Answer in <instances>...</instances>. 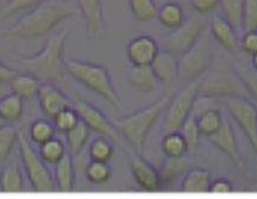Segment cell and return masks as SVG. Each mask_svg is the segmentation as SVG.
<instances>
[{
  "label": "cell",
  "mask_w": 257,
  "mask_h": 199,
  "mask_svg": "<svg viewBox=\"0 0 257 199\" xmlns=\"http://www.w3.org/2000/svg\"><path fill=\"white\" fill-rule=\"evenodd\" d=\"M78 6L64 0H46L41 5L19 17L8 29L9 36L17 38H36L46 36L56 25L75 16Z\"/></svg>",
  "instance_id": "1"
},
{
  "label": "cell",
  "mask_w": 257,
  "mask_h": 199,
  "mask_svg": "<svg viewBox=\"0 0 257 199\" xmlns=\"http://www.w3.org/2000/svg\"><path fill=\"white\" fill-rule=\"evenodd\" d=\"M73 28H67L48 38L42 49L32 55L18 56L17 60L29 74L41 82H59L66 74L64 48Z\"/></svg>",
  "instance_id": "2"
},
{
  "label": "cell",
  "mask_w": 257,
  "mask_h": 199,
  "mask_svg": "<svg viewBox=\"0 0 257 199\" xmlns=\"http://www.w3.org/2000/svg\"><path fill=\"white\" fill-rule=\"evenodd\" d=\"M170 98L172 97L166 95V97L157 99L152 104L147 105L146 108L140 109L113 122L118 133L130 143L135 153L142 155L148 136L159 118L165 114Z\"/></svg>",
  "instance_id": "3"
},
{
  "label": "cell",
  "mask_w": 257,
  "mask_h": 199,
  "mask_svg": "<svg viewBox=\"0 0 257 199\" xmlns=\"http://www.w3.org/2000/svg\"><path fill=\"white\" fill-rule=\"evenodd\" d=\"M67 73L89 91L100 95L111 107L117 110L121 109L120 99L118 97L112 78L105 66L88 61L66 59Z\"/></svg>",
  "instance_id": "4"
},
{
  "label": "cell",
  "mask_w": 257,
  "mask_h": 199,
  "mask_svg": "<svg viewBox=\"0 0 257 199\" xmlns=\"http://www.w3.org/2000/svg\"><path fill=\"white\" fill-rule=\"evenodd\" d=\"M199 95L218 99L248 98V91L232 66L220 63L199 80Z\"/></svg>",
  "instance_id": "5"
},
{
  "label": "cell",
  "mask_w": 257,
  "mask_h": 199,
  "mask_svg": "<svg viewBox=\"0 0 257 199\" xmlns=\"http://www.w3.org/2000/svg\"><path fill=\"white\" fill-rule=\"evenodd\" d=\"M18 150L25 175L30 182L32 190L42 193L55 191V180L48 169L46 162L41 158L40 154L36 153L30 141L22 133H19L18 137Z\"/></svg>",
  "instance_id": "6"
},
{
  "label": "cell",
  "mask_w": 257,
  "mask_h": 199,
  "mask_svg": "<svg viewBox=\"0 0 257 199\" xmlns=\"http://www.w3.org/2000/svg\"><path fill=\"white\" fill-rule=\"evenodd\" d=\"M213 46L207 34H201L197 43L179 57V79L193 81L204 75L213 62Z\"/></svg>",
  "instance_id": "7"
},
{
  "label": "cell",
  "mask_w": 257,
  "mask_h": 199,
  "mask_svg": "<svg viewBox=\"0 0 257 199\" xmlns=\"http://www.w3.org/2000/svg\"><path fill=\"white\" fill-rule=\"evenodd\" d=\"M199 97V79L189 81L181 91H179L165 111L163 129L167 133L180 131L186 121L191 117L195 101Z\"/></svg>",
  "instance_id": "8"
},
{
  "label": "cell",
  "mask_w": 257,
  "mask_h": 199,
  "mask_svg": "<svg viewBox=\"0 0 257 199\" xmlns=\"http://www.w3.org/2000/svg\"><path fill=\"white\" fill-rule=\"evenodd\" d=\"M223 105L230 117L251 144L257 155V104L248 98L223 99Z\"/></svg>",
  "instance_id": "9"
},
{
  "label": "cell",
  "mask_w": 257,
  "mask_h": 199,
  "mask_svg": "<svg viewBox=\"0 0 257 199\" xmlns=\"http://www.w3.org/2000/svg\"><path fill=\"white\" fill-rule=\"evenodd\" d=\"M205 28H206V23L204 21L195 18L186 19L181 27L174 29L173 33L161 40V48L162 50L169 51L180 57L197 43L199 37L205 31Z\"/></svg>",
  "instance_id": "10"
},
{
  "label": "cell",
  "mask_w": 257,
  "mask_h": 199,
  "mask_svg": "<svg viewBox=\"0 0 257 199\" xmlns=\"http://www.w3.org/2000/svg\"><path fill=\"white\" fill-rule=\"evenodd\" d=\"M73 108L79 114L80 120L87 125L91 131H94L100 136L107 137L118 147L125 150L121 136L118 133L114 123L108 120L98 108L87 101H83V99H78V101L73 102Z\"/></svg>",
  "instance_id": "11"
},
{
  "label": "cell",
  "mask_w": 257,
  "mask_h": 199,
  "mask_svg": "<svg viewBox=\"0 0 257 199\" xmlns=\"http://www.w3.org/2000/svg\"><path fill=\"white\" fill-rule=\"evenodd\" d=\"M78 10L85 22L86 37L102 41L106 36V22L101 0H76Z\"/></svg>",
  "instance_id": "12"
},
{
  "label": "cell",
  "mask_w": 257,
  "mask_h": 199,
  "mask_svg": "<svg viewBox=\"0 0 257 199\" xmlns=\"http://www.w3.org/2000/svg\"><path fill=\"white\" fill-rule=\"evenodd\" d=\"M160 50L159 42L150 35H140L126 44V56L133 66H152Z\"/></svg>",
  "instance_id": "13"
},
{
  "label": "cell",
  "mask_w": 257,
  "mask_h": 199,
  "mask_svg": "<svg viewBox=\"0 0 257 199\" xmlns=\"http://www.w3.org/2000/svg\"><path fill=\"white\" fill-rule=\"evenodd\" d=\"M37 101L42 114L50 121L61 110L73 107V102L54 82H41Z\"/></svg>",
  "instance_id": "14"
},
{
  "label": "cell",
  "mask_w": 257,
  "mask_h": 199,
  "mask_svg": "<svg viewBox=\"0 0 257 199\" xmlns=\"http://www.w3.org/2000/svg\"><path fill=\"white\" fill-rule=\"evenodd\" d=\"M130 169L135 181L141 190L157 192L161 190L159 171L141 154H130Z\"/></svg>",
  "instance_id": "15"
},
{
  "label": "cell",
  "mask_w": 257,
  "mask_h": 199,
  "mask_svg": "<svg viewBox=\"0 0 257 199\" xmlns=\"http://www.w3.org/2000/svg\"><path fill=\"white\" fill-rule=\"evenodd\" d=\"M207 139L216 148L219 149L221 153H224L234 163L237 168H243V162L242 159H240L236 133H234L232 124L230 123L229 120L224 118V122L219 128V130L216 134L211 135Z\"/></svg>",
  "instance_id": "16"
},
{
  "label": "cell",
  "mask_w": 257,
  "mask_h": 199,
  "mask_svg": "<svg viewBox=\"0 0 257 199\" xmlns=\"http://www.w3.org/2000/svg\"><path fill=\"white\" fill-rule=\"evenodd\" d=\"M210 34L218 44H220L225 50L234 53L239 47L238 31L231 25L221 15H214L211 18Z\"/></svg>",
  "instance_id": "17"
},
{
  "label": "cell",
  "mask_w": 257,
  "mask_h": 199,
  "mask_svg": "<svg viewBox=\"0 0 257 199\" xmlns=\"http://www.w3.org/2000/svg\"><path fill=\"white\" fill-rule=\"evenodd\" d=\"M152 68L160 83L168 85L179 78V57L166 50H160L152 63Z\"/></svg>",
  "instance_id": "18"
},
{
  "label": "cell",
  "mask_w": 257,
  "mask_h": 199,
  "mask_svg": "<svg viewBox=\"0 0 257 199\" xmlns=\"http://www.w3.org/2000/svg\"><path fill=\"white\" fill-rule=\"evenodd\" d=\"M127 80L131 87L141 93L155 91L160 85L152 66H133L127 70Z\"/></svg>",
  "instance_id": "19"
},
{
  "label": "cell",
  "mask_w": 257,
  "mask_h": 199,
  "mask_svg": "<svg viewBox=\"0 0 257 199\" xmlns=\"http://www.w3.org/2000/svg\"><path fill=\"white\" fill-rule=\"evenodd\" d=\"M212 174L205 168L188 169L181 180V191L186 193H207L212 184Z\"/></svg>",
  "instance_id": "20"
},
{
  "label": "cell",
  "mask_w": 257,
  "mask_h": 199,
  "mask_svg": "<svg viewBox=\"0 0 257 199\" xmlns=\"http://www.w3.org/2000/svg\"><path fill=\"white\" fill-rule=\"evenodd\" d=\"M188 169V162L185 158H166L159 171L161 187H167L182 180Z\"/></svg>",
  "instance_id": "21"
},
{
  "label": "cell",
  "mask_w": 257,
  "mask_h": 199,
  "mask_svg": "<svg viewBox=\"0 0 257 199\" xmlns=\"http://www.w3.org/2000/svg\"><path fill=\"white\" fill-rule=\"evenodd\" d=\"M54 168V180L56 188L61 192L73 191L75 184V169L72 155L67 153L59 162H56Z\"/></svg>",
  "instance_id": "22"
},
{
  "label": "cell",
  "mask_w": 257,
  "mask_h": 199,
  "mask_svg": "<svg viewBox=\"0 0 257 199\" xmlns=\"http://www.w3.org/2000/svg\"><path fill=\"white\" fill-rule=\"evenodd\" d=\"M11 92L21 97L23 101H31L37 98L38 89H40L41 81L34 75L25 73V74H17L10 81Z\"/></svg>",
  "instance_id": "23"
},
{
  "label": "cell",
  "mask_w": 257,
  "mask_h": 199,
  "mask_svg": "<svg viewBox=\"0 0 257 199\" xmlns=\"http://www.w3.org/2000/svg\"><path fill=\"white\" fill-rule=\"evenodd\" d=\"M156 18L159 19L160 24L162 27L170 29V30H174V29L181 27L187 19L182 6L178 3L173 2L166 3V4L161 6L159 11H157Z\"/></svg>",
  "instance_id": "24"
},
{
  "label": "cell",
  "mask_w": 257,
  "mask_h": 199,
  "mask_svg": "<svg viewBox=\"0 0 257 199\" xmlns=\"http://www.w3.org/2000/svg\"><path fill=\"white\" fill-rule=\"evenodd\" d=\"M0 191L6 193L24 191V176L17 163H10L0 172Z\"/></svg>",
  "instance_id": "25"
},
{
  "label": "cell",
  "mask_w": 257,
  "mask_h": 199,
  "mask_svg": "<svg viewBox=\"0 0 257 199\" xmlns=\"http://www.w3.org/2000/svg\"><path fill=\"white\" fill-rule=\"evenodd\" d=\"M193 116L197 118L199 130L205 137H210L211 135L216 134L224 122V118L220 114V109L217 108L206 109V110L199 112L197 115H193Z\"/></svg>",
  "instance_id": "26"
},
{
  "label": "cell",
  "mask_w": 257,
  "mask_h": 199,
  "mask_svg": "<svg viewBox=\"0 0 257 199\" xmlns=\"http://www.w3.org/2000/svg\"><path fill=\"white\" fill-rule=\"evenodd\" d=\"M24 112V101L15 93H10L0 99V117L8 123L21 120Z\"/></svg>",
  "instance_id": "27"
},
{
  "label": "cell",
  "mask_w": 257,
  "mask_h": 199,
  "mask_svg": "<svg viewBox=\"0 0 257 199\" xmlns=\"http://www.w3.org/2000/svg\"><path fill=\"white\" fill-rule=\"evenodd\" d=\"M161 147L166 158H185L186 154L188 153V146L180 131L167 133L163 137Z\"/></svg>",
  "instance_id": "28"
},
{
  "label": "cell",
  "mask_w": 257,
  "mask_h": 199,
  "mask_svg": "<svg viewBox=\"0 0 257 199\" xmlns=\"http://www.w3.org/2000/svg\"><path fill=\"white\" fill-rule=\"evenodd\" d=\"M221 16L237 31L243 30L244 0H219Z\"/></svg>",
  "instance_id": "29"
},
{
  "label": "cell",
  "mask_w": 257,
  "mask_h": 199,
  "mask_svg": "<svg viewBox=\"0 0 257 199\" xmlns=\"http://www.w3.org/2000/svg\"><path fill=\"white\" fill-rule=\"evenodd\" d=\"M89 137H91V129L82 121H80L73 129L66 133L67 144H68L70 153L74 155L81 153L87 144Z\"/></svg>",
  "instance_id": "30"
},
{
  "label": "cell",
  "mask_w": 257,
  "mask_h": 199,
  "mask_svg": "<svg viewBox=\"0 0 257 199\" xmlns=\"http://www.w3.org/2000/svg\"><path fill=\"white\" fill-rule=\"evenodd\" d=\"M89 159L93 161L108 162L114 155V147L112 141L105 136H99L89 144Z\"/></svg>",
  "instance_id": "31"
},
{
  "label": "cell",
  "mask_w": 257,
  "mask_h": 199,
  "mask_svg": "<svg viewBox=\"0 0 257 199\" xmlns=\"http://www.w3.org/2000/svg\"><path fill=\"white\" fill-rule=\"evenodd\" d=\"M127 2L131 14L137 22L146 23L156 18L159 9L154 0H127Z\"/></svg>",
  "instance_id": "32"
},
{
  "label": "cell",
  "mask_w": 257,
  "mask_h": 199,
  "mask_svg": "<svg viewBox=\"0 0 257 199\" xmlns=\"http://www.w3.org/2000/svg\"><path fill=\"white\" fill-rule=\"evenodd\" d=\"M67 153L68 152L64 147V143L56 137H53L47 142L42 143L40 146V152H38L43 161L50 163V165H55L56 162H59Z\"/></svg>",
  "instance_id": "33"
},
{
  "label": "cell",
  "mask_w": 257,
  "mask_h": 199,
  "mask_svg": "<svg viewBox=\"0 0 257 199\" xmlns=\"http://www.w3.org/2000/svg\"><path fill=\"white\" fill-rule=\"evenodd\" d=\"M56 129L54 127V123L50 120H37L32 122L29 130V136L32 143H36L41 146L42 143L47 142L48 140L55 137Z\"/></svg>",
  "instance_id": "34"
},
{
  "label": "cell",
  "mask_w": 257,
  "mask_h": 199,
  "mask_svg": "<svg viewBox=\"0 0 257 199\" xmlns=\"http://www.w3.org/2000/svg\"><path fill=\"white\" fill-rule=\"evenodd\" d=\"M180 133L182 134V136H184V139L186 140V143H187L188 153L192 154V155H197L202 136L200 130H199L197 118L193 116V115H191V117H189L181 127Z\"/></svg>",
  "instance_id": "35"
},
{
  "label": "cell",
  "mask_w": 257,
  "mask_h": 199,
  "mask_svg": "<svg viewBox=\"0 0 257 199\" xmlns=\"http://www.w3.org/2000/svg\"><path fill=\"white\" fill-rule=\"evenodd\" d=\"M85 175L91 184L101 185L110 180L112 176V169L108 162L91 160V162L86 166Z\"/></svg>",
  "instance_id": "36"
},
{
  "label": "cell",
  "mask_w": 257,
  "mask_h": 199,
  "mask_svg": "<svg viewBox=\"0 0 257 199\" xmlns=\"http://www.w3.org/2000/svg\"><path fill=\"white\" fill-rule=\"evenodd\" d=\"M19 133L12 125L0 127V162L5 161L11 154L15 144L18 143Z\"/></svg>",
  "instance_id": "37"
},
{
  "label": "cell",
  "mask_w": 257,
  "mask_h": 199,
  "mask_svg": "<svg viewBox=\"0 0 257 199\" xmlns=\"http://www.w3.org/2000/svg\"><path fill=\"white\" fill-rule=\"evenodd\" d=\"M80 121L81 120H80L79 114L76 112L75 109L72 107L61 110L59 114L53 118L51 122L54 123V127H55L56 131L66 134L68 133L70 129H73Z\"/></svg>",
  "instance_id": "38"
},
{
  "label": "cell",
  "mask_w": 257,
  "mask_h": 199,
  "mask_svg": "<svg viewBox=\"0 0 257 199\" xmlns=\"http://www.w3.org/2000/svg\"><path fill=\"white\" fill-rule=\"evenodd\" d=\"M44 2L46 0H9L8 4L3 9L2 17L8 18L15 15L22 14V12H28Z\"/></svg>",
  "instance_id": "39"
},
{
  "label": "cell",
  "mask_w": 257,
  "mask_h": 199,
  "mask_svg": "<svg viewBox=\"0 0 257 199\" xmlns=\"http://www.w3.org/2000/svg\"><path fill=\"white\" fill-rule=\"evenodd\" d=\"M257 30V0H244L243 31Z\"/></svg>",
  "instance_id": "40"
},
{
  "label": "cell",
  "mask_w": 257,
  "mask_h": 199,
  "mask_svg": "<svg viewBox=\"0 0 257 199\" xmlns=\"http://www.w3.org/2000/svg\"><path fill=\"white\" fill-rule=\"evenodd\" d=\"M237 72L248 91V94L251 95L257 102V70H243L242 72V70L237 69Z\"/></svg>",
  "instance_id": "41"
},
{
  "label": "cell",
  "mask_w": 257,
  "mask_h": 199,
  "mask_svg": "<svg viewBox=\"0 0 257 199\" xmlns=\"http://www.w3.org/2000/svg\"><path fill=\"white\" fill-rule=\"evenodd\" d=\"M239 47L246 55L252 56L257 53V30L244 31L243 37L239 41Z\"/></svg>",
  "instance_id": "42"
},
{
  "label": "cell",
  "mask_w": 257,
  "mask_h": 199,
  "mask_svg": "<svg viewBox=\"0 0 257 199\" xmlns=\"http://www.w3.org/2000/svg\"><path fill=\"white\" fill-rule=\"evenodd\" d=\"M192 8L200 15H210L219 8V0H191Z\"/></svg>",
  "instance_id": "43"
},
{
  "label": "cell",
  "mask_w": 257,
  "mask_h": 199,
  "mask_svg": "<svg viewBox=\"0 0 257 199\" xmlns=\"http://www.w3.org/2000/svg\"><path fill=\"white\" fill-rule=\"evenodd\" d=\"M210 192L214 194L231 193V192H233V184L227 179H216V180H212Z\"/></svg>",
  "instance_id": "44"
},
{
  "label": "cell",
  "mask_w": 257,
  "mask_h": 199,
  "mask_svg": "<svg viewBox=\"0 0 257 199\" xmlns=\"http://www.w3.org/2000/svg\"><path fill=\"white\" fill-rule=\"evenodd\" d=\"M17 74V70H15L14 68H11V67L0 62V83H10V81H11Z\"/></svg>",
  "instance_id": "45"
},
{
  "label": "cell",
  "mask_w": 257,
  "mask_h": 199,
  "mask_svg": "<svg viewBox=\"0 0 257 199\" xmlns=\"http://www.w3.org/2000/svg\"><path fill=\"white\" fill-rule=\"evenodd\" d=\"M251 65H252V68L257 70V53L253 54L251 56Z\"/></svg>",
  "instance_id": "46"
},
{
  "label": "cell",
  "mask_w": 257,
  "mask_h": 199,
  "mask_svg": "<svg viewBox=\"0 0 257 199\" xmlns=\"http://www.w3.org/2000/svg\"><path fill=\"white\" fill-rule=\"evenodd\" d=\"M4 124H5V122L3 121L2 117H0V127H2V125H4Z\"/></svg>",
  "instance_id": "47"
}]
</instances>
